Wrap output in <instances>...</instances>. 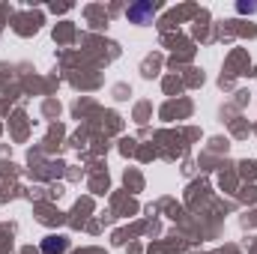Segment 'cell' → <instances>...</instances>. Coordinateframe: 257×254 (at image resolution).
<instances>
[{"instance_id":"1","label":"cell","mask_w":257,"mask_h":254,"mask_svg":"<svg viewBox=\"0 0 257 254\" xmlns=\"http://www.w3.org/2000/svg\"><path fill=\"white\" fill-rule=\"evenodd\" d=\"M66 245H69V242H66L63 236H45V239H42V251L45 254H63Z\"/></svg>"},{"instance_id":"2","label":"cell","mask_w":257,"mask_h":254,"mask_svg":"<svg viewBox=\"0 0 257 254\" xmlns=\"http://www.w3.org/2000/svg\"><path fill=\"white\" fill-rule=\"evenodd\" d=\"M147 15H153V6H135V9H128V18H135L138 24H144Z\"/></svg>"}]
</instances>
